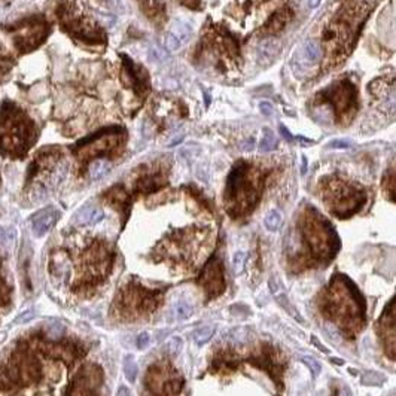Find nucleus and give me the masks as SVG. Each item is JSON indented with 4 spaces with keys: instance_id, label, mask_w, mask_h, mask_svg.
<instances>
[{
    "instance_id": "f257e3e1",
    "label": "nucleus",
    "mask_w": 396,
    "mask_h": 396,
    "mask_svg": "<svg viewBox=\"0 0 396 396\" xmlns=\"http://www.w3.org/2000/svg\"><path fill=\"white\" fill-rule=\"evenodd\" d=\"M36 127L26 113L12 103L0 109V154L23 155L33 145Z\"/></svg>"
},
{
    "instance_id": "f03ea898",
    "label": "nucleus",
    "mask_w": 396,
    "mask_h": 396,
    "mask_svg": "<svg viewBox=\"0 0 396 396\" xmlns=\"http://www.w3.org/2000/svg\"><path fill=\"white\" fill-rule=\"evenodd\" d=\"M14 43L21 53H30L37 48L48 36L50 26L42 17H30L11 27Z\"/></svg>"
},
{
    "instance_id": "7ed1b4c3",
    "label": "nucleus",
    "mask_w": 396,
    "mask_h": 396,
    "mask_svg": "<svg viewBox=\"0 0 396 396\" xmlns=\"http://www.w3.org/2000/svg\"><path fill=\"white\" fill-rule=\"evenodd\" d=\"M58 18L61 21V26L66 31H69L72 36L85 40L86 43H99L103 39L102 30H99L94 24L86 21L85 18H80L76 12L72 9L70 5L63 3L58 8Z\"/></svg>"
},
{
    "instance_id": "20e7f679",
    "label": "nucleus",
    "mask_w": 396,
    "mask_h": 396,
    "mask_svg": "<svg viewBox=\"0 0 396 396\" xmlns=\"http://www.w3.org/2000/svg\"><path fill=\"white\" fill-rule=\"evenodd\" d=\"M121 140H122L121 128H106L82 140L75 146V149L82 157H94L107 151H112L115 146L119 145Z\"/></svg>"
},
{
    "instance_id": "39448f33",
    "label": "nucleus",
    "mask_w": 396,
    "mask_h": 396,
    "mask_svg": "<svg viewBox=\"0 0 396 396\" xmlns=\"http://www.w3.org/2000/svg\"><path fill=\"white\" fill-rule=\"evenodd\" d=\"M326 97L331 100V103L334 105L338 113H344L351 106L356 105V90L348 82H340L332 85L328 90Z\"/></svg>"
},
{
    "instance_id": "423d86ee",
    "label": "nucleus",
    "mask_w": 396,
    "mask_h": 396,
    "mask_svg": "<svg viewBox=\"0 0 396 396\" xmlns=\"http://www.w3.org/2000/svg\"><path fill=\"white\" fill-rule=\"evenodd\" d=\"M60 211L54 207H47L37 211L33 219H31V228H33V234L36 237H43L54 225L58 221Z\"/></svg>"
},
{
    "instance_id": "0eeeda50",
    "label": "nucleus",
    "mask_w": 396,
    "mask_h": 396,
    "mask_svg": "<svg viewBox=\"0 0 396 396\" xmlns=\"http://www.w3.org/2000/svg\"><path fill=\"white\" fill-rule=\"evenodd\" d=\"M192 34L191 27L186 23H174L165 37V47L168 51H179L181 47L189 40Z\"/></svg>"
},
{
    "instance_id": "6e6552de",
    "label": "nucleus",
    "mask_w": 396,
    "mask_h": 396,
    "mask_svg": "<svg viewBox=\"0 0 396 396\" xmlns=\"http://www.w3.org/2000/svg\"><path fill=\"white\" fill-rule=\"evenodd\" d=\"M103 217H105V211L100 207L86 204L75 213L73 221L76 225H80V227H91V225H96L100 221H103Z\"/></svg>"
},
{
    "instance_id": "1a4fd4ad",
    "label": "nucleus",
    "mask_w": 396,
    "mask_h": 396,
    "mask_svg": "<svg viewBox=\"0 0 396 396\" xmlns=\"http://www.w3.org/2000/svg\"><path fill=\"white\" fill-rule=\"evenodd\" d=\"M279 53H280V45L274 39H265L258 47L259 58L262 60H274Z\"/></svg>"
},
{
    "instance_id": "9d476101",
    "label": "nucleus",
    "mask_w": 396,
    "mask_h": 396,
    "mask_svg": "<svg viewBox=\"0 0 396 396\" xmlns=\"http://www.w3.org/2000/svg\"><path fill=\"white\" fill-rule=\"evenodd\" d=\"M302 57L305 63H316L322 58V50L319 47V43L309 39L304 42L302 45Z\"/></svg>"
},
{
    "instance_id": "9b49d317",
    "label": "nucleus",
    "mask_w": 396,
    "mask_h": 396,
    "mask_svg": "<svg viewBox=\"0 0 396 396\" xmlns=\"http://www.w3.org/2000/svg\"><path fill=\"white\" fill-rule=\"evenodd\" d=\"M283 224V214L279 210H270L264 219L265 228L268 231H277Z\"/></svg>"
},
{
    "instance_id": "f8f14e48",
    "label": "nucleus",
    "mask_w": 396,
    "mask_h": 396,
    "mask_svg": "<svg viewBox=\"0 0 396 396\" xmlns=\"http://www.w3.org/2000/svg\"><path fill=\"white\" fill-rule=\"evenodd\" d=\"M277 148V139L270 128H264V136L259 142V152L267 154Z\"/></svg>"
},
{
    "instance_id": "ddd939ff",
    "label": "nucleus",
    "mask_w": 396,
    "mask_h": 396,
    "mask_svg": "<svg viewBox=\"0 0 396 396\" xmlns=\"http://www.w3.org/2000/svg\"><path fill=\"white\" fill-rule=\"evenodd\" d=\"M110 170V164L106 161V159H97L91 164L90 167V174L94 181L97 179H102L107 174V171Z\"/></svg>"
},
{
    "instance_id": "4468645a",
    "label": "nucleus",
    "mask_w": 396,
    "mask_h": 396,
    "mask_svg": "<svg viewBox=\"0 0 396 396\" xmlns=\"http://www.w3.org/2000/svg\"><path fill=\"white\" fill-rule=\"evenodd\" d=\"M137 372H139V367L134 361V356L133 355H127L124 358V375L125 378L130 381V383H134L136 378H137Z\"/></svg>"
},
{
    "instance_id": "2eb2a0df",
    "label": "nucleus",
    "mask_w": 396,
    "mask_h": 396,
    "mask_svg": "<svg viewBox=\"0 0 396 396\" xmlns=\"http://www.w3.org/2000/svg\"><path fill=\"white\" fill-rule=\"evenodd\" d=\"M288 18H289L288 12H277L268 23V27H267L268 33H277L279 30H282L283 27L286 26Z\"/></svg>"
},
{
    "instance_id": "dca6fc26",
    "label": "nucleus",
    "mask_w": 396,
    "mask_h": 396,
    "mask_svg": "<svg viewBox=\"0 0 396 396\" xmlns=\"http://www.w3.org/2000/svg\"><path fill=\"white\" fill-rule=\"evenodd\" d=\"M214 334V326L213 325H207V326H203L200 328L195 334H194V341L197 345H204L210 340Z\"/></svg>"
},
{
    "instance_id": "f3484780",
    "label": "nucleus",
    "mask_w": 396,
    "mask_h": 396,
    "mask_svg": "<svg viewBox=\"0 0 396 396\" xmlns=\"http://www.w3.org/2000/svg\"><path fill=\"white\" fill-rule=\"evenodd\" d=\"M384 380H386V377L383 375V374H380V372H365L362 377H361V381L365 384V386H380V384H383L384 383Z\"/></svg>"
},
{
    "instance_id": "a211bd4d",
    "label": "nucleus",
    "mask_w": 396,
    "mask_h": 396,
    "mask_svg": "<svg viewBox=\"0 0 396 396\" xmlns=\"http://www.w3.org/2000/svg\"><path fill=\"white\" fill-rule=\"evenodd\" d=\"M247 261V253L246 252H236L233 256V271L236 276H240L244 270V265Z\"/></svg>"
},
{
    "instance_id": "6ab92c4d",
    "label": "nucleus",
    "mask_w": 396,
    "mask_h": 396,
    "mask_svg": "<svg viewBox=\"0 0 396 396\" xmlns=\"http://www.w3.org/2000/svg\"><path fill=\"white\" fill-rule=\"evenodd\" d=\"M176 313H178V319L179 320H185L192 315V309L186 301H179L176 304Z\"/></svg>"
},
{
    "instance_id": "aec40b11",
    "label": "nucleus",
    "mask_w": 396,
    "mask_h": 396,
    "mask_svg": "<svg viewBox=\"0 0 396 396\" xmlns=\"http://www.w3.org/2000/svg\"><path fill=\"white\" fill-rule=\"evenodd\" d=\"M302 362L309 367V370L312 371V374L317 377L319 374H320V371H322V365H320V362L317 361L316 358H313V356H302Z\"/></svg>"
},
{
    "instance_id": "412c9836",
    "label": "nucleus",
    "mask_w": 396,
    "mask_h": 396,
    "mask_svg": "<svg viewBox=\"0 0 396 396\" xmlns=\"http://www.w3.org/2000/svg\"><path fill=\"white\" fill-rule=\"evenodd\" d=\"M48 337L50 338H53V340H55V338H60L61 335H63V332H64V326L63 325H58V323H55V325H51L50 328H48Z\"/></svg>"
},
{
    "instance_id": "4be33fe9",
    "label": "nucleus",
    "mask_w": 396,
    "mask_h": 396,
    "mask_svg": "<svg viewBox=\"0 0 396 396\" xmlns=\"http://www.w3.org/2000/svg\"><path fill=\"white\" fill-rule=\"evenodd\" d=\"M348 146H350V142L344 140V139H337V140H332L331 143H328L329 149H347Z\"/></svg>"
},
{
    "instance_id": "5701e85b",
    "label": "nucleus",
    "mask_w": 396,
    "mask_h": 396,
    "mask_svg": "<svg viewBox=\"0 0 396 396\" xmlns=\"http://www.w3.org/2000/svg\"><path fill=\"white\" fill-rule=\"evenodd\" d=\"M168 347H170L171 355H174V356L179 355V353H181V348H182V340H181L179 337H173L170 344H168Z\"/></svg>"
},
{
    "instance_id": "b1692460",
    "label": "nucleus",
    "mask_w": 396,
    "mask_h": 396,
    "mask_svg": "<svg viewBox=\"0 0 396 396\" xmlns=\"http://www.w3.org/2000/svg\"><path fill=\"white\" fill-rule=\"evenodd\" d=\"M259 110H261V113L264 115V116H271L273 113H274V107H273V105L270 103V102H261L259 103Z\"/></svg>"
},
{
    "instance_id": "393cba45",
    "label": "nucleus",
    "mask_w": 396,
    "mask_h": 396,
    "mask_svg": "<svg viewBox=\"0 0 396 396\" xmlns=\"http://www.w3.org/2000/svg\"><path fill=\"white\" fill-rule=\"evenodd\" d=\"M33 317H34L33 310H28V312H24V313H21L20 316L17 317V319L14 320V323H15V325H18V323H27V322H30Z\"/></svg>"
},
{
    "instance_id": "a878e982",
    "label": "nucleus",
    "mask_w": 396,
    "mask_h": 396,
    "mask_svg": "<svg viewBox=\"0 0 396 396\" xmlns=\"http://www.w3.org/2000/svg\"><path fill=\"white\" fill-rule=\"evenodd\" d=\"M148 344H149V334H148V332H142V334L137 337V347H139V348H145Z\"/></svg>"
},
{
    "instance_id": "bb28decb",
    "label": "nucleus",
    "mask_w": 396,
    "mask_h": 396,
    "mask_svg": "<svg viewBox=\"0 0 396 396\" xmlns=\"http://www.w3.org/2000/svg\"><path fill=\"white\" fill-rule=\"evenodd\" d=\"M253 146H255V142H253L252 139H249V140L243 142V145H241V149H243V151H246V152H249V151H252V149H253Z\"/></svg>"
},
{
    "instance_id": "cd10ccee",
    "label": "nucleus",
    "mask_w": 396,
    "mask_h": 396,
    "mask_svg": "<svg viewBox=\"0 0 396 396\" xmlns=\"http://www.w3.org/2000/svg\"><path fill=\"white\" fill-rule=\"evenodd\" d=\"M280 134H282V136H283V137H285V139H286L288 142H292V140H293L292 134L289 131H288V128H286V127H285L283 124L280 125Z\"/></svg>"
},
{
    "instance_id": "c85d7f7f",
    "label": "nucleus",
    "mask_w": 396,
    "mask_h": 396,
    "mask_svg": "<svg viewBox=\"0 0 396 396\" xmlns=\"http://www.w3.org/2000/svg\"><path fill=\"white\" fill-rule=\"evenodd\" d=\"M116 396H133V395H131V390H130L128 387L121 386V387L118 389V392H116Z\"/></svg>"
},
{
    "instance_id": "c756f323",
    "label": "nucleus",
    "mask_w": 396,
    "mask_h": 396,
    "mask_svg": "<svg viewBox=\"0 0 396 396\" xmlns=\"http://www.w3.org/2000/svg\"><path fill=\"white\" fill-rule=\"evenodd\" d=\"M185 6L188 8H192V9H195V8H198V3H200V0H181Z\"/></svg>"
},
{
    "instance_id": "7c9ffc66",
    "label": "nucleus",
    "mask_w": 396,
    "mask_h": 396,
    "mask_svg": "<svg viewBox=\"0 0 396 396\" xmlns=\"http://www.w3.org/2000/svg\"><path fill=\"white\" fill-rule=\"evenodd\" d=\"M8 240V236H6V231L3 228H0V243H5Z\"/></svg>"
},
{
    "instance_id": "2f4dec72",
    "label": "nucleus",
    "mask_w": 396,
    "mask_h": 396,
    "mask_svg": "<svg viewBox=\"0 0 396 396\" xmlns=\"http://www.w3.org/2000/svg\"><path fill=\"white\" fill-rule=\"evenodd\" d=\"M340 396H353V395H351V392H350L348 387H343L341 392H340Z\"/></svg>"
},
{
    "instance_id": "473e14b6",
    "label": "nucleus",
    "mask_w": 396,
    "mask_h": 396,
    "mask_svg": "<svg viewBox=\"0 0 396 396\" xmlns=\"http://www.w3.org/2000/svg\"><path fill=\"white\" fill-rule=\"evenodd\" d=\"M307 171V159H305V157H302V167H301V173L304 174Z\"/></svg>"
},
{
    "instance_id": "72a5a7b5",
    "label": "nucleus",
    "mask_w": 396,
    "mask_h": 396,
    "mask_svg": "<svg viewBox=\"0 0 396 396\" xmlns=\"http://www.w3.org/2000/svg\"><path fill=\"white\" fill-rule=\"evenodd\" d=\"M319 3H320V0H309V6L310 8H317Z\"/></svg>"
}]
</instances>
